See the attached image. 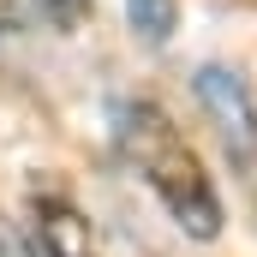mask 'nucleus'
<instances>
[{
	"label": "nucleus",
	"mask_w": 257,
	"mask_h": 257,
	"mask_svg": "<svg viewBox=\"0 0 257 257\" xmlns=\"http://www.w3.org/2000/svg\"><path fill=\"white\" fill-rule=\"evenodd\" d=\"M174 18H180V0H126V24L138 42H150V48H162L168 36H174Z\"/></svg>",
	"instance_id": "4"
},
{
	"label": "nucleus",
	"mask_w": 257,
	"mask_h": 257,
	"mask_svg": "<svg viewBox=\"0 0 257 257\" xmlns=\"http://www.w3.org/2000/svg\"><path fill=\"white\" fill-rule=\"evenodd\" d=\"M36 245L42 257H102L90 215L72 209L66 197H36Z\"/></svg>",
	"instance_id": "3"
},
{
	"label": "nucleus",
	"mask_w": 257,
	"mask_h": 257,
	"mask_svg": "<svg viewBox=\"0 0 257 257\" xmlns=\"http://www.w3.org/2000/svg\"><path fill=\"white\" fill-rule=\"evenodd\" d=\"M30 6H36V12H42L54 30H78V24L96 12V0H30Z\"/></svg>",
	"instance_id": "5"
},
{
	"label": "nucleus",
	"mask_w": 257,
	"mask_h": 257,
	"mask_svg": "<svg viewBox=\"0 0 257 257\" xmlns=\"http://www.w3.org/2000/svg\"><path fill=\"white\" fill-rule=\"evenodd\" d=\"M18 30V0H0V36Z\"/></svg>",
	"instance_id": "6"
},
{
	"label": "nucleus",
	"mask_w": 257,
	"mask_h": 257,
	"mask_svg": "<svg viewBox=\"0 0 257 257\" xmlns=\"http://www.w3.org/2000/svg\"><path fill=\"white\" fill-rule=\"evenodd\" d=\"M114 138H120L126 168L150 186V197H156L192 239H215V233H221V197H215V186H209L197 150L174 132V120H168L162 108H150V102L120 108Z\"/></svg>",
	"instance_id": "1"
},
{
	"label": "nucleus",
	"mask_w": 257,
	"mask_h": 257,
	"mask_svg": "<svg viewBox=\"0 0 257 257\" xmlns=\"http://www.w3.org/2000/svg\"><path fill=\"white\" fill-rule=\"evenodd\" d=\"M197 102L209 108V120H215V132H221V144H227V156H233V162H251V156H257V108H251V90H245L233 72L203 66V72H197Z\"/></svg>",
	"instance_id": "2"
}]
</instances>
